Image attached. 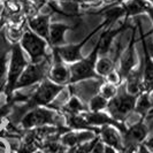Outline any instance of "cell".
<instances>
[{
  "label": "cell",
  "instance_id": "1",
  "mask_svg": "<svg viewBox=\"0 0 153 153\" xmlns=\"http://www.w3.org/2000/svg\"><path fill=\"white\" fill-rule=\"evenodd\" d=\"M98 58V50L97 47L93 50L88 58L82 59L79 61L75 62L70 66L69 71H70V82L75 83L78 81H84L88 78L97 76L96 73V61Z\"/></svg>",
  "mask_w": 153,
  "mask_h": 153
},
{
  "label": "cell",
  "instance_id": "2",
  "mask_svg": "<svg viewBox=\"0 0 153 153\" xmlns=\"http://www.w3.org/2000/svg\"><path fill=\"white\" fill-rule=\"evenodd\" d=\"M136 97L126 91L116 93L114 98L108 101L107 108L109 114L115 120H123L132 109H135Z\"/></svg>",
  "mask_w": 153,
  "mask_h": 153
},
{
  "label": "cell",
  "instance_id": "3",
  "mask_svg": "<svg viewBox=\"0 0 153 153\" xmlns=\"http://www.w3.org/2000/svg\"><path fill=\"white\" fill-rule=\"evenodd\" d=\"M22 47L28 52L30 55L32 63H38V62L45 60V50H46V40L42 37L37 36L32 31H25L22 35L21 39Z\"/></svg>",
  "mask_w": 153,
  "mask_h": 153
},
{
  "label": "cell",
  "instance_id": "4",
  "mask_svg": "<svg viewBox=\"0 0 153 153\" xmlns=\"http://www.w3.org/2000/svg\"><path fill=\"white\" fill-rule=\"evenodd\" d=\"M27 67V61L24 59L22 48L20 45H14L12 48V58H10V66L8 71V84L7 92H12L15 89L17 79L22 75L23 70Z\"/></svg>",
  "mask_w": 153,
  "mask_h": 153
},
{
  "label": "cell",
  "instance_id": "5",
  "mask_svg": "<svg viewBox=\"0 0 153 153\" xmlns=\"http://www.w3.org/2000/svg\"><path fill=\"white\" fill-rule=\"evenodd\" d=\"M47 68H48V62L46 59L38 63L27 65L25 69L23 70L22 75L17 79L15 89L27 88V86H30V85L42 81L45 76Z\"/></svg>",
  "mask_w": 153,
  "mask_h": 153
},
{
  "label": "cell",
  "instance_id": "6",
  "mask_svg": "<svg viewBox=\"0 0 153 153\" xmlns=\"http://www.w3.org/2000/svg\"><path fill=\"white\" fill-rule=\"evenodd\" d=\"M62 85H58L51 81H44L33 93L30 99L31 106H45L62 91Z\"/></svg>",
  "mask_w": 153,
  "mask_h": 153
},
{
  "label": "cell",
  "instance_id": "7",
  "mask_svg": "<svg viewBox=\"0 0 153 153\" xmlns=\"http://www.w3.org/2000/svg\"><path fill=\"white\" fill-rule=\"evenodd\" d=\"M54 112L47 108L37 107L28 112L23 116L22 126L24 128H33V127H42L45 124L54 122Z\"/></svg>",
  "mask_w": 153,
  "mask_h": 153
},
{
  "label": "cell",
  "instance_id": "8",
  "mask_svg": "<svg viewBox=\"0 0 153 153\" xmlns=\"http://www.w3.org/2000/svg\"><path fill=\"white\" fill-rule=\"evenodd\" d=\"M54 56H55V63H54L53 68L48 71V77L50 79L58 85H62L69 83L70 82V71L68 68H66L61 62L60 56L58 55V53L53 51Z\"/></svg>",
  "mask_w": 153,
  "mask_h": 153
},
{
  "label": "cell",
  "instance_id": "9",
  "mask_svg": "<svg viewBox=\"0 0 153 153\" xmlns=\"http://www.w3.org/2000/svg\"><path fill=\"white\" fill-rule=\"evenodd\" d=\"M90 37V36H89ZM88 37V38H89ZM86 38V39H88ZM85 39V40H86ZM85 40H83V43L78 44V45H67V46H58L54 47L53 51H55L58 55L60 56V59L63 61L68 62V63H75V62L82 60V55H81V47L85 43Z\"/></svg>",
  "mask_w": 153,
  "mask_h": 153
},
{
  "label": "cell",
  "instance_id": "10",
  "mask_svg": "<svg viewBox=\"0 0 153 153\" xmlns=\"http://www.w3.org/2000/svg\"><path fill=\"white\" fill-rule=\"evenodd\" d=\"M143 47H144V63H143V92L150 93L153 91V60L147 51L145 42L143 40Z\"/></svg>",
  "mask_w": 153,
  "mask_h": 153
},
{
  "label": "cell",
  "instance_id": "11",
  "mask_svg": "<svg viewBox=\"0 0 153 153\" xmlns=\"http://www.w3.org/2000/svg\"><path fill=\"white\" fill-rule=\"evenodd\" d=\"M50 19L48 16H32L29 19V27L37 36L48 42L50 38Z\"/></svg>",
  "mask_w": 153,
  "mask_h": 153
},
{
  "label": "cell",
  "instance_id": "12",
  "mask_svg": "<svg viewBox=\"0 0 153 153\" xmlns=\"http://www.w3.org/2000/svg\"><path fill=\"white\" fill-rule=\"evenodd\" d=\"M147 135V129L143 123H137L132 126L128 130H126L124 143L128 147H134L138 143L143 142Z\"/></svg>",
  "mask_w": 153,
  "mask_h": 153
},
{
  "label": "cell",
  "instance_id": "13",
  "mask_svg": "<svg viewBox=\"0 0 153 153\" xmlns=\"http://www.w3.org/2000/svg\"><path fill=\"white\" fill-rule=\"evenodd\" d=\"M127 92L132 96H138L143 93V74L138 70H131L127 76Z\"/></svg>",
  "mask_w": 153,
  "mask_h": 153
},
{
  "label": "cell",
  "instance_id": "14",
  "mask_svg": "<svg viewBox=\"0 0 153 153\" xmlns=\"http://www.w3.org/2000/svg\"><path fill=\"white\" fill-rule=\"evenodd\" d=\"M102 140L107 144L109 147L122 150V143H121V137L119 132L116 131L114 127L112 126H104V128L100 131Z\"/></svg>",
  "mask_w": 153,
  "mask_h": 153
},
{
  "label": "cell",
  "instance_id": "15",
  "mask_svg": "<svg viewBox=\"0 0 153 153\" xmlns=\"http://www.w3.org/2000/svg\"><path fill=\"white\" fill-rule=\"evenodd\" d=\"M68 30V27L61 23H53L50 25V38L48 42L54 46L58 47L63 44V36L65 32Z\"/></svg>",
  "mask_w": 153,
  "mask_h": 153
},
{
  "label": "cell",
  "instance_id": "16",
  "mask_svg": "<svg viewBox=\"0 0 153 153\" xmlns=\"http://www.w3.org/2000/svg\"><path fill=\"white\" fill-rule=\"evenodd\" d=\"M135 65V52H134V44L132 42L128 47V50L124 52L121 60V76H128V74L130 73Z\"/></svg>",
  "mask_w": 153,
  "mask_h": 153
},
{
  "label": "cell",
  "instance_id": "17",
  "mask_svg": "<svg viewBox=\"0 0 153 153\" xmlns=\"http://www.w3.org/2000/svg\"><path fill=\"white\" fill-rule=\"evenodd\" d=\"M120 30H121V28L116 29V30H108L101 35L99 43H98V45L96 46L97 50H98V53L100 55H104V54L107 53L109 47L112 45V43H113V39H114V37L117 35V32Z\"/></svg>",
  "mask_w": 153,
  "mask_h": 153
},
{
  "label": "cell",
  "instance_id": "18",
  "mask_svg": "<svg viewBox=\"0 0 153 153\" xmlns=\"http://www.w3.org/2000/svg\"><path fill=\"white\" fill-rule=\"evenodd\" d=\"M93 137L91 132H68L63 135L62 143L67 146H75L83 140H89Z\"/></svg>",
  "mask_w": 153,
  "mask_h": 153
},
{
  "label": "cell",
  "instance_id": "19",
  "mask_svg": "<svg viewBox=\"0 0 153 153\" xmlns=\"http://www.w3.org/2000/svg\"><path fill=\"white\" fill-rule=\"evenodd\" d=\"M83 116L90 126H108V124H114L115 123L109 116H107L106 114H102V113H99V112L86 113Z\"/></svg>",
  "mask_w": 153,
  "mask_h": 153
},
{
  "label": "cell",
  "instance_id": "20",
  "mask_svg": "<svg viewBox=\"0 0 153 153\" xmlns=\"http://www.w3.org/2000/svg\"><path fill=\"white\" fill-rule=\"evenodd\" d=\"M114 70V62L107 56H101L96 61V73L100 76H107Z\"/></svg>",
  "mask_w": 153,
  "mask_h": 153
},
{
  "label": "cell",
  "instance_id": "21",
  "mask_svg": "<svg viewBox=\"0 0 153 153\" xmlns=\"http://www.w3.org/2000/svg\"><path fill=\"white\" fill-rule=\"evenodd\" d=\"M146 7H147V4L144 0H130L129 2L126 4L124 10H126V14L128 15H137L145 12Z\"/></svg>",
  "mask_w": 153,
  "mask_h": 153
},
{
  "label": "cell",
  "instance_id": "22",
  "mask_svg": "<svg viewBox=\"0 0 153 153\" xmlns=\"http://www.w3.org/2000/svg\"><path fill=\"white\" fill-rule=\"evenodd\" d=\"M152 107V102L149 98V93L143 92L139 97V99L136 100V105H135V111L139 114L144 115L150 111V108Z\"/></svg>",
  "mask_w": 153,
  "mask_h": 153
},
{
  "label": "cell",
  "instance_id": "23",
  "mask_svg": "<svg viewBox=\"0 0 153 153\" xmlns=\"http://www.w3.org/2000/svg\"><path fill=\"white\" fill-rule=\"evenodd\" d=\"M68 124L75 129H86L90 127V124L86 122L84 116L79 114H69Z\"/></svg>",
  "mask_w": 153,
  "mask_h": 153
},
{
  "label": "cell",
  "instance_id": "24",
  "mask_svg": "<svg viewBox=\"0 0 153 153\" xmlns=\"http://www.w3.org/2000/svg\"><path fill=\"white\" fill-rule=\"evenodd\" d=\"M124 14H126L124 7L115 6V7L109 8L108 10H106V13H105V23L111 24V23L115 22L119 17H121V16L124 15Z\"/></svg>",
  "mask_w": 153,
  "mask_h": 153
},
{
  "label": "cell",
  "instance_id": "25",
  "mask_svg": "<svg viewBox=\"0 0 153 153\" xmlns=\"http://www.w3.org/2000/svg\"><path fill=\"white\" fill-rule=\"evenodd\" d=\"M107 104H108V100L105 99L101 94H97L94 97H92L91 100H90V104H89V107H90V111L91 112H99L101 109L107 107Z\"/></svg>",
  "mask_w": 153,
  "mask_h": 153
},
{
  "label": "cell",
  "instance_id": "26",
  "mask_svg": "<svg viewBox=\"0 0 153 153\" xmlns=\"http://www.w3.org/2000/svg\"><path fill=\"white\" fill-rule=\"evenodd\" d=\"M63 109L69 114H78L81 111L84 109V107H83L81 100L76 98V97H73V98L69 99V101L67 102V105L63 107Z\"/></svg>",
  "mask_w": 153,
  "mask_h": 153
},
{
  "label": "cell",
  "instance_id": "27",
  "mask_svg": "<svg viewBox=\"0 0 153 153\" xmlns=\"http://www.w3.org/2000/svg\"><path fill=\"white\" fill-rule=\"evenodd\" d=\"M117 93V89H116V85H113L111 83L107 84H104V86L101 88V96L105 98V99H112L114 98Z\"/></svg>",
  "mask_w": 153,
  "mask_h": 153
},
{
  "label": "cell",
  "instance_id": "28",
  "mask_svg": "<svg viewBox=\"0 0 153 153\" xmlns=\"http://www.w3.org/2000/svg\"><path fill=\"white\" fill-rule=\"evenodd\" d=\"M106 77H107L108 83H111V84H113V85L119 84L120 81H121V75H120V73H117V71H115V70H113L112 73H109Z\"/></svg>",
  "mask_w": 153,
  "mask_h": 153
},
{
  "label": "cell",
  "instance_id": "29",
  "mask_svg": "<svg viewBox=\"0 0 153 153\" xmlns=\"http://www.w3.org/2000/svg\"><path fill=\"white\" fill-rule=\"evenodd\" d=\"M6 54H1L0 55V83L4 81V77L6 74Z\"/></svg>",
  "mask_w": 153,
  "mask_h": 153
},
{
  "label": "cell",
  "instance_id": "30",
  "mask_svg": "<svg viewBox=\"0 0 153 153\" xmlns=\"http://www.w3.org/2000/svg\"><path fill=\"white\" fill-rule=\"evenodd\" d=\"M6 6H7V8L12 12V13H16V12L20 10V6L17 5V2L14 1V0H9Z\"/></svg>",
  "mask_w": 153,
  "mask_h": 153
},
{
  "label": "cell",
  "instance_id": "31",
  "mask_svg": "<svg viewBox=\"0 0 153 153\" xmlns=\"http://www.w3.org/2000/svg\"><path fill=\"white\" fill-rule=\"evenodd\" d=\"M104 146L101 143H94V145L92 146L90 153H104Z\"/></svg>",
  "mask_w": 153,
  "mask_h": 153
},
{
  "label": "cell",
  "instance_id": "32",
  "mask_svg": "<svg viewBox=\"0 0 153 153\" xmlns=\"http://www.w3.org/2000/svg\"><path fill=\"white\" fill-rule=\"evenodd\" d=\"M145 12H147V13H149V15H150V17H151V20H152V22H153V7H152V6L147 5Z\"/></svg>",
  "mask_w": 153,
  "mask_h": 153
},
{
  "label": "cell",
  "instance_id": "33",
  "mask_svg": "<svg viewBox=\"0 0 153 153\" xmlns=\"http://www.w3.org/2000/svg\"><path fill=\"white\" fill-rule=\"evenodd\" d=\"M137 153H151L147 149H146L145 146H139V149H138V152Z\"/></svg>",
  "mask_w": 153,
  "mask_h": 153
},
{
  "label": "cell",
  "instance_id": "34",
  "mask_svg": "<svg viewBox=\"0 0 153 153\" xmlns=\"http://www.w3.org/2000/svg\"><path fill=\"white\" fill-rule=\"evenodd\" d=\"M104 153H116V152H115V149L107 146V147L104 149Z\"/></svg>",
  "mask_w": 153,
  "mask_h": 153
},
{
  "label": "cell",
  "instance_id": "35",
  "mask_svg": "<svg viewBox=\"0 0 153 153\" xmlns=\"http://www.w3.org/2000/svg\"><path fill=\"white\" fill-rule=\"evenodd\" d=\"M2 47H4V39L0 36V53H1V51H2ZM0 55H1V54H0Z\"/></svg>",
  "mask_w": 153,
  "mask_h": 153
},
{
  "label": "cell",
  "instance_id": "36",
  "mask_svg": "<svg viewBox=\"0 0 153 153\" xmlns=\"http://www.w3.org/2000/svg\"><path fill=\"white\" fill-rule=\"evenodd\" d=\"M105 2H107V4H112V2H115V1H119V0H104Z\"/></svg>",
  "mask_w": 153,
  "mask_h": 153
},
{
  "label": "cell",
  "instance_id": "37",
  "mask_svg": "<svg viewBox=\"0 0 153 153\" xmlns=\"http://www.w3.org/2000/svg\"><path fill=\"white\" fill-rule=\"evenodd\" d=\"M147 145L150 146L151 149H153V139H152V140H150V142H149V144H147Z\"/></svg>",
  "mask_w": 153,
  "mask_h": 153
},
{
  "label": "cell",
  "instance_id": "38",
  "mask_svg": "<svg viewBox=\"0 0 153 153\" xmlns=\"http://www.w3.org/2000/svg\"><path fill=\"white\" fill-rule=\"evenodd\" d=\"M82 1H84V2H93V1H96V0H82Z\"/></svg>",
  "mask_w": 153,
  "mask_h": 153
},
{
  "label": "cell",
  "instance_id": "39",
  "mask_svg": "<svg viewBox=\"0 0 153 153\" xmlns=\"http://www.w3.org/2000/svg\"><path fill=\"white\" fill-rule=\"evenodd\" d=\"M0 153H4V149H1V147H0Z\"/></svg>",
  "mask_w": 153,
  "mask_h": 153
},
{
  "label": "cell",
  "instance_id": "40",
  "mask_svg": "<svg viewBox=\"0 0 153 153\" xmlns=\"http://www.w3.org/2000/svg\"><path fill=\"white\" fill-rule=\"evenodd\" d=\"M0 114H1V111H0Z\"/></svg>",
  "mask_w": 153,
  "mask_h": 153
}]
</instances>
